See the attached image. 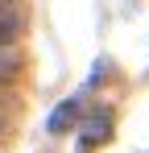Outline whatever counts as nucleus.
Segmentation results:
<instances>
[{
  "instance_id": "nucleus-1",
  "label": "nucleus",
  "mask_w": 149,
  "mask_h": 153,
  "mask_svg": "<svg viewBox=\"0 0 149 153\" xmlns=\"http://www.w3.org/2000/svg\"><path fill=\"white\" fill-rule=\"evenodd\" d=\"M79 116H83V100L79 95H71V100H62L54 112H50V120H46V132H71L74 124H79Z\"/></svg>"
},
{
  "instance_id": "nucleus-2",
  "label": "nucleus",
  "mask_w": 149,
  "mask_h": 153,
  "mask_svg": "<svg viewBox=\"0 0 149 153\" xmlns=\"http://www.w3.org/2000/svg\"><path fill=\"white\" fill-rule=\"evenodd\" d=\"M112 137V112L108 108H95L87 120H83V145L91 149V145H104Z\"/></svg>"
},
{
  "instance_id": "nucleus-4",
  "label": "nucleus",
  "mask_w": 149,
  "mask_h": 153,
  "mask_svg": "<svg viewBox=\"0 0 149 153\" xmlns=\"http://www.w3.org/2000/svg\"><path fill=\"white\" fill-rule=\"evenodd\" d=\"M17 71H21V54L13 46H0V83H13Z\"/></svg>"
},
{
  "instance_id": "nucleus-5",
  "label": "nucleus",
  "mask_w": 149,
  "mask_h": 153,
  "mask_svg": "<svg viewBox=\"0 0 149 153\" xmlns=\"http://www.w3.org/2000/svg\"><path fill=\"white\" fill-rule=\"evenodd\" d=\"M0 137H4V108H0Z\"/></svg>"
},
{
  "instance_id": "nucleus-3",
  "label": "nucleus",
  "mask_w": 149,
  "mask_h": 153,
  "mask_svg": "<svg viewBox=\"0 0 149 153\" xmlns=\"http://www.w3.org/2000/svg\"><path fill=\"white\" fill-rule=\"evenodd\" d=\"M21 37V8L17 0H0V46H13Z\"/></svg>"
}]
</instances>
